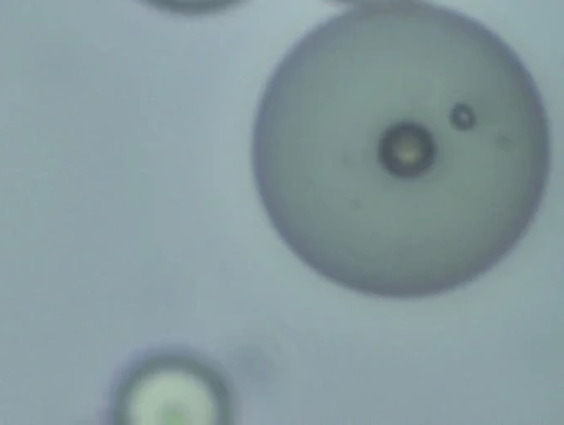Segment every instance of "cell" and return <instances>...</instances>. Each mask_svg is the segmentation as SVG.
Masks as SVG:
<instances>
[{
  "mask_svg": "<svg viewBox=\"0 0 564 425\" xmlns=\"http://www.w3.org/2000/svg\"><path fill=\"white\" fill-rule=\"evenodd\" d=\"M260 203L296 259L359 295L421 299L500 265L546 197L533 75L475 19L376 6L306 34L263 90Z\"/></svg>",
  "mask_w": 564,
  "mask_h": 425,
  "instance_id": "1",
  "label": "cell"
},
{
  "mask_svg": "<svg viewBox=\"0 0 564 425\" xmlns=\"http://www.w3.org/2000/svg\"><path fill=\"white\" fill-rule=\"evenodd\" d=\"M153 8L167 14L186 15V18H203V15L220 14L243 0H144Z\"/></svg>",
  "mask_w": 564,
  "mask_h": 425,
  "instance_id": "2",
  "label": "cell"
},
{
  "mask_svg": "<svg viewBox=\"0 0 564 425\" xmlns=\"http://www.w3.org/2000/svg\"><path fill=\"white\" fill-rule=\"evenodd\" d=\"M338 2H345V4L381 6L391 4V2H399V0H338Z\"/></svg>",
  "mask_w": 564,
  "mask_h": 425,
  "instance_id": "3",
  "label": "cell"
}]
</instances>
